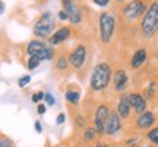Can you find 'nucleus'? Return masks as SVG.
<instances>
[{"label": "nucleus", "instance_id": "1", "mask_svg": "<svg viewBox=\"0 0 158 147\" xmlns=\"http://www.w3.org/2000/svg\"><path fill=\"white\" fill-rule=\"evenodd\" d=\"M69 62L73 74H76L81 81H85L91 72L92 63V51L89 50V44L79 41L69 50Z\"/></svg>", "mask_w": 158, "mask_h": 147}, {"label": "nucleus", "instance_id": "2", "mask_svg": "<svg viewBox=\"0 0 158 147\" xmlns=\"http://www.w3.org/2000/svg\"><path fill=\"white\" fill-rule=\"evenodd\" d=\"M113 65L108 60H98V62L91 68L88 85H89V93H104L111 87V79H113Z\"/></svg>", "mask_w": 158, "mask_h": 147}, {"label": "nucleus", "instance_id": "3", "mask_svg": "<svg viewBox=\"0 0 158 147\" xmlns=\"http://www.w3.org/2000/svg\"><path fill=\"white\" fill-rule=\"evenodd\" d=\"M138 35L142 43H149L158 37V0H151L147 12L138 24Z\"/></svg>", "mask_w": 158, "mask_h": 147}, {"label": "nucleus", "instance_id": "4", "mask_svg": "<svg viewBox=\"0 0 158 147\" xmlns=\"http://www.w3.org/2000/svg\"><path fill=\"white\" fill-rule=\"evenodd\" d=\"M97 29H98V43L101 47H108L113 44L117 33V18L113 12L104 11L98 13Z\"/></svg>", "mask_w": 158, "mask_h": 147}, {"label": "nucleus", "instance_id": "5", "mask_svg": "<svg viewBox=\"0 0 158 147\" xmlns=\"http://www.w3.org/2000/svg\"><path fill=\"white\" fill-rule=\"evenodd\" d=\"M151 0H129L118 7V18L123 27H135L147 12Z\"/></svg>", "mask_w": 158, "mask_h": 147}, {"label": "nucleus", "instance_id": "6", "mask_svg": "<svg viewBox=\"0 0 158 147\" xmlns=\"http://www.w3.org/2000/svg\"><path fill=\"white\" fill-rule=\"evenodd\" d=\"M56 27L57 16H54L51 12H44L37 18V21L32 25V34H34L35 38L47 41L50 38V35L56 31Z\"/></svg>", "mask_w": 158, "mask_h": 147}, {"label": "nucleus", "instance_id": "7", "mask_svg": "<svg viewBox=\"0 0 158 147\" xmlns=\"http://www.w3.org/2000/svg\"><path fill=\"white\" fill-rule=\"evenodd\" d=\"M27 55L38 57L41 62L53 60L56 56V47L48 44V41H45V40L34 38L27 44Z\"/></svg>", "mask_w": 158, "mask_h": 147}, {"label": "nucleus", "instance_id": "8", "mask_svg": "<svg viewBox=\"0 0 158 147\" xmlns=\"http://www.w3.org/2000/svg\"><path fill=\"white\" fill-rule=\"evenodd\" d=\"M53 72L57 79H68L73 74L70 62H69L68 49L62 47V49L56 50V56L53 59Z\"/></svg>", "mask_w": 158, "mask_h": 147}, {"label": "nucleus", "instance_id": "9", "mask_svg": "<svg viewBox=\"0 0 158 147\" xmlns=\"http://www.w3.org/2000/svg\"><path fill=\"white\" fill-rule=\"evenodd\" d=\"M62 9L69 16V22L72 27H79L84 24L85 13L88 12V9L82 6V3H79V0H62Z\"/></svg>", "mask_w": 158, "mask_h": 147}, {"label": "nucleus", "instance_id": "10", "mask_svg": "<svg viewBox=\"0 0 158 147\" xmlns=\"http://www.w3.org/2000/svg\"><path fill=\"white\" fill-rule=\"evenodd\" d=\"M111 105L108 102H101L95 106L94 110V118H92V125L95 127L97 132L100 137H104V131H106V122H107L110 112H111Z\"/></svg>", "mask_w": 158, "mask_h": 147}, {"label": "nucleus", "instance_id": "11", "mask_svg": "<svg viewBox=\"0 0 158 147\" xmlns=\"http://www.w3.org/2000/svg\"><path fill=\"white\" fill-rule=\"evenodd\" d=\"M130 82L132 79L129 77V72L126 68L117 66L113 71V79H111V90L117 94L122 93H127V90L130 88Z\"/></svg>", "mask_w": 158, "mask_h": 147}, {"label": "nucleus", "instance_id": "12", "mask_svg": "<svg viewBox=\"0 0 158 147\" xmlns=\"http://www.w3.org/2000/svg\"><path fill=\"white\" fill-rule=\"evenodd\" d=\"M148 60H149V51H148V47L145 44H141L138 46L133 53H132V56L129 57V60H127V68L130 71H133V72H138V71H141L142 68H145L148 65Z\"/></svg>", "mask_w": 158, "mask_h": 147}, {"label": "nucleus", "instance_id": "13", "mask_svg": "<svg viewBox=\"0 0 158 147\" xmlns=\"http://www.w3.org/2000/svg\"><path fill=\"white\" fill-rule=\"evenodd\" d=\"M157 121H158L157 113L154 110H145V112L136 115L133 124H135V128L138 131H148L151 130L152 127H155Z\"/></svg>", "mask_w": 158, "mask_h": 147}, {"label": "nucleus", "instance_id": "14", "mask_svg": "<svg viewBox=\"0 0 158 147\" xmlns=\"http://www.w3.org/2000/svg\"><path fill=\"white\" fill-rule=\"evenodd\" d=\"M123 128V119L120 118V115L117 113L116 109H111L110 116H108L107 122H106V131H104V136L106 137H114L117 136L118 132Z\"/></svg>", "mask_w": 158, "mask_h": 147}, {"label": "nucleus", "instance_id": "15", "mask_svg": "<svg viewBox=\"0 0 158 147\" xmlns=\"http://www.w3.org/2000/svg\"><path fill=\"white\" fill-rule=\"evenodd\" d=\"M72 35H73L72 27L63 25V27H59V28L50 35V38L47 40V41H48V44H51L53 47H59V46L64 44L66 41H69Z\"/></svg>", "mask_w": 158, "mask_h": 147}, {"label": "nucleus", "instance_id": "16", "mask_svg": "<svg viewBox=\"0 0 158 147\" xmlns=\"http://www.w3.org/2000/svg\"><path fill=\"white\" fill-rule=\"evenodd\" d=\"M127 97H129V103L132 106V110L135 115H139V113L148 110V102L147 99L142 96V93L139 90H133L127 93Z\"/></svg>", "mask_w": 158, "mask_h": 147}, {"label": "nucleus", "instance_id": "17", "mask_svg": "<svg viewBox=\"0 0 158 147\" xmlns=\"http://www.w3.org/2000/svg\"><path fill=\"white\" fill-rule=\"evenodd\" d=\"M116 110L117 113L120 115V118L123 119V122L126 121H129L132 118V106H130L129 103V97H127V93H122V94H118L117 97V103H116Z\"/></svg>", "mask_w": 158, "mask_h": 147}, {"label": "nucleus", "instance_id": "18", "mask_svg": "<svg viewBox=\"0 0 158 147\" xmlns=\"http://www.w3.org/2000/svg\"><path fill=\"white\" fill-rule=\"evenodd\" d=\"M64 100L70 106H78L81 102V87L78 84H68L64 90Z\"/></svg>", "mask_w": 158, "mask_h": 147}, {"label": "nucleus", "instance_id": "19", "mask_svg": "<svg viewBox=\"0 0 158 147\" xmlns=\"http://www.w3.org/2000/svg\"><path fill=\"white\" fill-rule=\"evenodd\" d=\"M82 134H84V141L86 143V144H92V143L97 141L98 137H100L94 125H92V127H85Z\"/></svg>", "mask_w": 158, "mask_h": 147}, {"label": "nucleus", "instance_id": "20", "mask_svg": "<svg viewBox=\"0 0 158 147\" xmlns=\"http://www.w3.org/2000/svg\"><path fill=\"white\" fill-rule=\"evenodd\" d=\"M145 137H147V140L149 143H152L154 146L158 147V125L152 127L151 130H148L147 134H145Z\"/></svg>", "mask_w": 158, "mask_h": 147}, {"label": "nucleus", "instance_id": "21", "mask_svg": "<svg viewBox=\"0 0 158 147\" xmlns=\"http://www.w3.org/2000/svg\"><path fill=\"white\" fill-rule=\"evenodd\" d=\"M40 63H41V60H40L38 57L28 56V60H27V69H28V71H34V69H37L40 66Z\"/></svg>", "mask_w": 158, "mask_h": 147}, {"label": "nucleus", "instance_id": "22", "mask_svg": "<svg viewBox=\"0 0 158 147\" xmlns=\"http://www.w3.org/2000/svg\"><path fill=\"white\" fill-rule=\"evenodd\" d=\"M31 79H32L31 75H23V77H21V78L18 79V85H19L21 88H23V87H27V85L31 82Z\"/></svg>", "mask_w": 158, "mask_h": 147}, {"label": "nucleus", "instance_id": "23", "mask_svg": "<svg viewBox=\"0 0 158 147\" xmlns=\"http://www.w3.org/2000/svg\"><path fill=\"white\" fill-rule=\"evenodd\" d=\"M31 100H32V103H40L41 100H44V91H37V93H34L32 97H31Z\"/></svg>", "mask_w": 158, "mask_h": 147}, {"label": "nucleus", "instance_id": "24", "mask_svg": "<svg viewBox=\"0 0 158 147\" xmlns=\"http://www.w3.org/2000/svg\"><path fill=\"white\" fill-rule=\"evenodd\" d=\"M44 102L48 105V106H54L56 105V99L53 97V94L50 93H44Z\"/></svg>", "mask_w": 158, "mask_h": 147}, {"label": "nucleus", "instance_id": "25", "mask_svg": "<svg viewBox=\"0 0 158 147\" xmlns=\"http://www.w3.org/2000/svg\"><path fill=\"white\" fill-rule=\"evenodd\" d=\"M75 124L78 125V127H86V119L82 116V115H76L75 116Z\"/></svg>", "mask_w": 158, "mask_h": 147}, {"label": "nucleus", "instance_id": "26", "mask_svg": "<svg viewBox=\"0 0 158 147\" xmlns=\"http://www.w3.org/2000/svg\"><path fill=\"white\" fill-rule=\"evenodd\" d=\"M92 3L97 6H100V7H107V6H110L111 0H92Z\"/></svg>", "mask_w": 158, "mask_h": 147}, {"label": "nucleus", "instance_id": "27", "mask_svg": "<svg viewBox=\"0 0 158 147\" xmlns=\"http://www.w3.org/2000/svg\"><path fill=\"white\" fill-rule=\"evenodd\" d=\"M0 147H13V143H12L9 138L2 137V138H0Z\"/></svg>", "mask_w": 158, "mask_h": 147}, {"label": "nucleus", "instance_id": "28", "mask_svg": "<svg viewBox=\"0 0 158 147\" xmlns=\"http://www.w3.org/2000/svg\"><path fill=\"white\" fill-rule=\"evenodd\" d=\"M57 19H60V21H63V22H68L69 16H68V13L62 9V11H59V13H57Z\"/></svg>", "mask_w": 158, "mask_h": 147}, {"label": "nucleus", "instance_id": "29", "mask_svg": "<svg viewBox=\"0 0 158 147\" xmlns=\"http://www.w3.org/2000/svg\"><path fill=\"white\" fill-rule=\"evenodd\" d=\"M91 147H111L108 143H106V141H102V140H97V141H94L92 143V146Z\"/></svg>", "mask_w": 158, "mask_h": 147}, {"label": "nucleus", "instance_id": "30", "mask_svg": "<svg viewBox=\"0 0 158 147\" xmlns=\"http://www.w3.org/2000/svg\"><path fill=\"white\" fill-rule=\"evenodd\" d=\"M64 121H66V115H64L63 112L59 113V115H57V118H56V124H57V125H62Z\"/></svg>", "mask_w": 158, "mask_h": 147}, {"label": "nucleus", "instance_id": "31", "mask_svg": "<svg viewBox=\"0 0 158 147\" xmlns=\"http://www.w3.org/2000/svg\"><path fill=\"white\" fill-rule=\"evenodd\" d=\"M45 110H47V106H45L44 103H38V106H37V112H38V115H44Z\"/></svg>", "mask_w": 158, "mask_h": 147}, {"label": "nucleus", "instance_id": "32", "mask_svg": "<svg viewBox=\"0 0 158 147\" xmlns=\"http://www.w3.org/2000/svg\"><path fill=\"white\" fill-rule=\"evenodd\" d=\"M126 2H129V0H114V5L117 6V7H120V6L124 5Z\"/></svg>", "mask_w": 158, "mask_h": 147}, {"label": "nucleus", "instance_id": "33", "mask_svg": "<svg viewBox=\"0 0 158 147\" xmlns=\"http://www.w3.org/2000/svg\"><path fill=\"white\" fill-rule=\"evenodd\" d=\"M5 9H6V6H5V3H3V0H0V16L5 13Z\"/></svg>", "mask_w": 158, "mask_h": 147}, {"label": "nucleus", "instance_id": "34", "mask_svg": "<svg viewBox=\"0 0 158 147\" xmlns=\"http://www.w3.org/2000/svg\"><path fill=\"white\" fill-rule=\"evenodd\" d=\"M35 130H37V132H41V131H43V128H41V122H40V121L35 122Z\"/></svg>", "mask_w": 158, "mask_h": 147}, {"label": "nucleus", "instance_id": "35", "mask_svg": "<svg viewBox=\"0 0 158 147\" xmlns=\"http://www.w3.org/2000/svg\"><path fill=\"white\" fill-rule=\"evenodd\" d=\"M155 78L158 79V68H157V72H155Z\"/></svg>", "mask_w": 158, "mask_h": 147}, {"label": "nucleus", "instance_id": "36", "mask_svg": "<svg viewBox=\"0 0 158 147\" xmlns=\"http://www.w3.org/2000/svg\"><path fill=\"white\" fill-rule=\"evenodd\" d=\"M147 147H157V146H154V144H149V146H147Z\"/></svg>", "mask_w": 158, "mask_h": 147}, {"label": "nucleus", "instance_id": "37", "mask_svg": "<svg viewBox=\"0 0 158 147\" xmlns=\"http://www.w3.org/2000/svg\"><path fill=\"white\" fill-rule=\"evenodd\" d=\"M157 103H158V90H157Z\"/></svg>", "mask_w": 158, "mask_h": 147}]
</instances>
